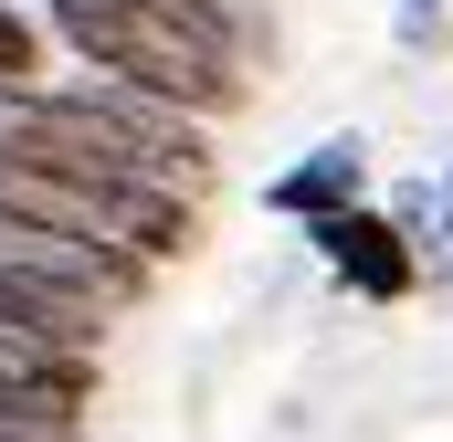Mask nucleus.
<instances>
[{"label": "nucleus", "mask_w": 453, "mask_h": 442, "mask_svg": "<svg viewBox=\"0 0 453 442\" xmlns=\"http://www.w3.org/2000/svg\"><path fill=\"white\" fill-rule=\"evenodd\" d=\"M42 32L85 74L137 85V95L201 116V126L242 116V21H232V0H42Z\"/></svg>", "instance_id": "1"}, {"label": "nucleus", "mask_w": 453, "mask_h": 442, "mask_svg": "<svg viewBox=\"0 0 453 442\" xmlns=\"http://www.w3.org/2000/svg\"><path fill=\"white\" fill-rule=\"evenodd\" d=\"M0 285L85 295V306L127 316V306L148 295V263H137V253H116V242H85V232H53V221H32V211H0Z\"/></svg>", "instance_id": "2"}, {"label": "nucleus", "mask_w": 453, "mask_h": 442, "mask_svg": "<svg viewBox=\"0 0 453 442\" xmlns=\"http://www.w3.org/2000/svg\"><path fill=\"white\" fill-rule=\"evenodd\" d=\"M306 242L327 253V274H338L348 295H369V306H411L422 295V253H411V232L390 211H327V221H306Z\"/></svg>", "instance_id": "3"}, {"label": "nucleus", "mask_w": 453, "mask_h": 442, "mask_svg": "<svg viewBox=\"0 0 453 442\" xmlns=\"http://www.w3.org/2000/svg\"><path fill=\"white\" fill-rule=\"evenodd\" d=\"M264 201H274L285 221L358 211V201H369V148H358V137H327V148H306L296 169H274V179H264Z\"/></svg>", "instance_id": "4"}, {"label": "nucleus", "mask_w": 453, "mask_h": 442, "mask_svg": "<svg viewBox=\"0 0 453 442\" xmlns=\"http://www.w3.org/2000/svg\"><path fill=\"white\" fill-rule=\"evenodd\" d=\"M401 232H411V253H422V274H453V169L443 179H422V190H411V201H401Z\"/></svg>", "instance_id": "5"}, {"label": "nucleus", "mask_w": 453, "mask_h": 442, "mask_svg": "<svg viewBox=\"0 0 453 442\" xmlns=\"http://www.w3.org/2000/svg\"><path fill=\"white\" fill-rule=\"evenodd\" d=\"M0 85H42V21L21 0H0Z\"/></svg>", "instance_id": "6"}, {"label": "nucleus", "mask_w": 453, "mask_h": 442, "mask_svg": "<svg viewBox=\"0 0 453 442\" xmlns=\"http://www.w3.org/2000/svg\"><path fill=\"white\" fill-rule=\"evenodd\" d=\"M0 442H85V432H74V422H32V411L0 400Z\"/></svg>", "instance_id": "7"}, {"label": "nucleus", "mask_w": 453, "mask_h": 442, "mask_svg": "<svg viewBox=\"0 0 453 442\" xmlns=\"http://www.w3.org/2000/svg\"><path fill=\"white\" fill-rule=\"evenodd\" d=\"M433 32H443V0H401V42H411V53H422V42H433Z\"/></svg>", "instance_id": "8"}]
</instances>
